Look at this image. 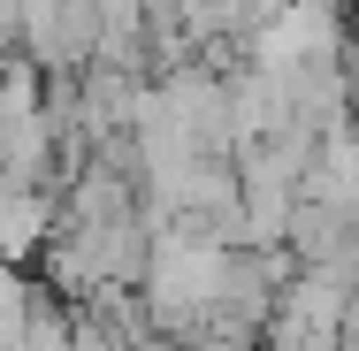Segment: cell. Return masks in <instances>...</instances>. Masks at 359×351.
<instances>
[{"label":"cell","instance_id":"2","mask_svg":"<svg viewBox=\"0 0 359 351\" xmlns=\"http://www.w3.org/2000/svg\"><path fill=\"white\" fill-rule=\"evenodd\" d=\"M23 336H31V290L0 260V351H23Z\"/></svg>","mask_w":359,"mask_h":351},{"label":"cell","instance_id":"1","mask_svg":"<svg viewBox=\"0 0 359 351\" xmlns=\"http://www.w3.org/2000/svg\"><path fill=\"white\" fill-rule=\"evenodd\" d=\"M39 229H46V199H39L31 184H0V252L23 260V252L39 245Z\"/></svg>","mask_w":359,"mask_h":351}]
</instances>
